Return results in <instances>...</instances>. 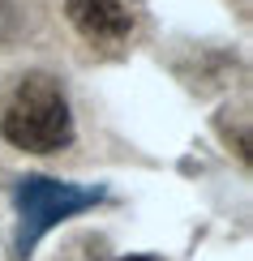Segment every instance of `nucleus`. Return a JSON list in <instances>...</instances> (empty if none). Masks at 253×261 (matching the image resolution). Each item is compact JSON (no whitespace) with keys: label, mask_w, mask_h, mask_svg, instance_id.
<instances>
[{"label":"nucleus","mask_w":253,"mask_h":261,"mask_svg":"<svg viewBox=\"0 0 253 261\" xmlns=\"http://www.w3.org/2000/svg\"><path fill=\"white\" fill-rule=\"evenodd\" d=\"M103 201V189H86V184L52 180V176H21L13 189L17 205V253L26 257L56 223L73 219L82 210H95Z\"/></svg>","instance_id":"nucleus-2"},{"label":"nucleus","mask_w":253,"mask_h":261,"mask_svg":"<svg viewBox=\"0 0 253 261\" xmlns=\"http://www.w3.org/2000/svg\"><path fill=\"white\" fill-rule=\"evenodd\" d=\"M64 13H69L73 30L99 47H116L133 35V5L129 0H64Z\"/></svg>","instance_id":"nucleus-3"},{"label":"nucleus","mask_w":253,"mask_h":261,"mask_svg":"<svg viewBox=\"0 0 253 261\" xmlns=\"http://www.w3.org/2000/svg\"><path fill=\"white\" fill-rule=\"evenodd\" d=\"M0 133L9 146L26 150V154H56L73 141V116L64 86L48 73H26L0 116Z\"/></svg>","instance_id":"nucleus-1"},{"label":"nucleus","mask_w":253,"mask_h":261,"mask_svg":"<svg viewBox=\"0 0 253 261\" xmlns=\"http://www.w3.org/2000/svg\"><path fill=\"white\" fill-rule=\"evenodd\" d=\"M125 261H155V257H125Z\"/></svg>","instance_id":"nucleus-4"}]
</instances>
